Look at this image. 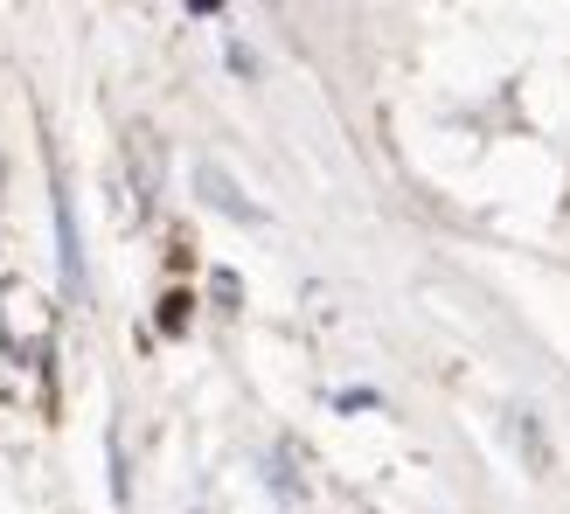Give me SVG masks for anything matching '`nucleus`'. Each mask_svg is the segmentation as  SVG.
<instances>
[{
	"label": "nucleus",
	"mask_w": 570,
	"mask_h": 514,
	"mask_svg": "<svg viewBox=\"0 0 570 514\" xmlns=\"http://www.w3.org/2000/svg\"><path fill=\"white\" fill-rule=\"evenodd\" d=\"M195 188H203L209 195V209H223V216H237V223H265V209L258 202H244V195H237V181L230 175H223V167H195Z\"/></svg>",
	"instance_id": "f257e3e1"
},
{
	"label": "nucleus",
	"mask_w": 570,
	"mask_h": 514,
	"mask_svg": "<svg viewBox=\"0 0 570 514\" xmlns=\"http://www.w3.org/2000/svg\"><path fill=\"white\" fill-rule=\"evenodd\" d=\"M188 306H195L188 293H167V299H160V327H167V334H175V327L188 320Z\"/></svg>",
	"instance_id": "f03ea898"
}]
</instances>
